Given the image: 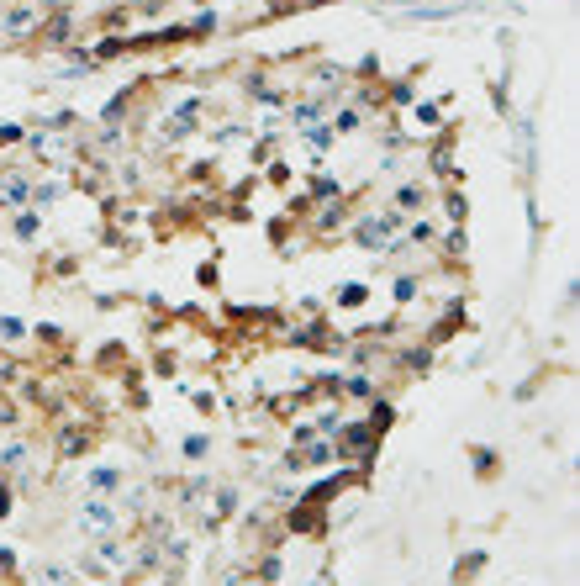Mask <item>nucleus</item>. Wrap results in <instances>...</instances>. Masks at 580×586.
I'll list each match as a JSON object with an SVG mask.
<instances>
[{
    "mask_svg": "<svg viewBox=\"0 0 580 586\" xmlns=\"http://www.w3.org/2000/svg\"><path fill=\"white\" fill-rule=\"evenodd\" d=\"M0 196H6V201H22V196H27V180H6V185H0Z\"/></svg>",
    "mask_w": 580,
    "mask_h": 586,
    "instance_id": "0eeeda50",
    "label": "nucleus"
},
{
    "mask_svg": "<svg viewBox=\"0 0 580 586\" xmlns=\"http://www.w3.org/2000/svg\"><path fill=\"white\" fill-rule=\"evenodd\" d=\"M195 117H201V101H185L179 111H169V138H185V132H195Z\"/></svg>",
    "mask_w": 580,
    "mask_h": 586,
    "instance_id": "f03ea898",
    "label": "nucleus"
},
{
    "mask_svg": "<svg viewBox=\"0 0 580 586\" xmlns=\"http://www.w3.org/2000/svg\"><path fill=\"white\" fill-rule=\"evenodd\" d=\"M369 449H375V428H348L343 433V444H338V455H369Z\"/></svg>",
    "mask_w": 580,
    "mask_h": 586,
    "instance_id": "7ed1b4c3",
    "label": "nucleus"
},
{
    "mask_svg": "<svg viewBox=\"0 0 580 586\" xmlns=\"http://www.w3.org/2000/svg\"><path fill=\"white\" fill-rule=\"evenodd\" d=\"M396 228H401V212H380V217H369V222H359V243H369V249H380V243L391 238Z\"/></svg>",
    "mask_w": 580,
    "mask_h": 586,
    "instance_id": "f257e3e1",
    "label": "nucleus"
},
{
    "mask_svg": "<svg viewBox=\"0 0 580 586\" xmlns=\"http://www.w3.org/2000/svg\"><path fill=\"white\" fill-rule=\"evenodd\" d=\"M338 296H343L348 307H359V301H364V286H343V291H338Z\"/></svg>",
    "mask_w": 580,
    "mask_h": 586,
    "instance_id": "1a4fd4ad",
    "label": "nucleus"
},
{
    "mask_svg": "<svg viewBox=\"0 0 580 586\" xmlns=\"http://www.w3.org/2000/svg\"><path fill=\"white\" fill-rule=\"evenodd\" d=\"M343 391H348V396H375V381H369V375H354Z\"/></svg>",
    "mask_w": 580,
    "mask_h": 586,
    "instance_id": "39448f33",
    "label": "nucleus"
},
{
    "mask_svg": "<svg viewBox=\"0 0 580 586\" xmlns=\"http://www.w3.org/2000/svg\"><path fill=\"white\" fill-rule=\"evenodd\" d=\"M90 523H95V528H106V523H111L106 502H90V507H84V528H90Z\"/></svg>",
    "mask_w": 580,
    "mask_h": 586,
    "instance_id": "20e7f679",
    "label": "nucleus"
},
{
    "mask_svg": "<svg viewBox=\"0 0 580 586\" xmlns=\"http://www.w3.org/2000/svg\"><path fill=\"white\" fill-rule=\"evenodd\" d=\"M332 127H338V132H354V127H359V111H354V106L338 111V122H332Z\"/></svg>",
    "mask_w": 580,
    "mask_h": 586,
    "instance_id": "6e6552de",
    "label": "nucleus"
},
{
    "mask_svg": "<svg viewBox=\"0 0 580 586\" xmlns=\"http://www.w3.org/2000/svg\"><path fill=\"white\" fill-rule=\"evenodd\" d=\"M417 206H422V191H401L396 196V212H417Z\"/></svg>",
    "mask_w": 580,
    "mask_h": 586,
    "instance_id": "423d86ee",
    "label": "nucleus"
}]
</instances>
